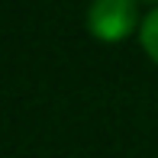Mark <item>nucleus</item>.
<instances>
[{
  "label": "nucleus",
  "mask_w": 158,
  "mask_h": 158,
  "mask_svg": "<svg viewBox=\"0 0 158 158\" xmlns=\"http://www.w3.org/2000/svg\"><path fill=\"white\" fill-rule=\"evenodd\" d=\"M139 10L135 0H90L87 6V29L97 42H123L139 29Z\"/></svg>",
  "instance_id": "nucleus-1"
},
{
  "label": "nucleus",
  "mask_w": 158,
  "mask_h": 158,
  "mask_svg": "<svg viewBox=\"0 0 158 158\" xmlns=\"http://www.w3.org/2000/svg\"><path fill=\"white\" fill-rule=\"evenodd\" d=\"M139 42H142V52L158 64V6L152 13H145V19L139 26Z\"/></svg>",
  "instance_id": "nucleus-2"
}]
</instances>
